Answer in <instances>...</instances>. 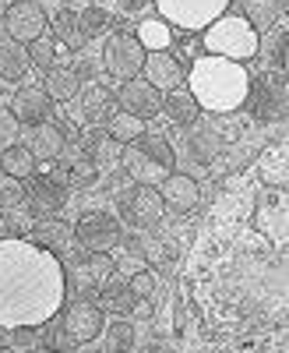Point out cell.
Returning a JSON list of instances; mask_svg holds the SVG:
<instances>
[{
	"mask_svg": "<svg viewBox=\"0 0 289 353\" xmlns=\"http://www.w3.org/2000/svg\"><path fill=\"white\" fill-rule=\"evenodd\" d=\"M64 265L32 241H0V329H43L64 307Z\"/></svg>",
	"mask_w": 289,
	"mask_h": 353,
	"instance_id": "obj_1",
	"label": "cell"
},
{
	"mask_svg": "<svg viewBox=\"0 0 289 353\" xmlns=\"http://www.w3.org/2000/svg\"><path fill=\"white\" fill-rule=\"evenodd\" d=\"M250 74L244 64L226 61V57H197L187 74V92L197 103V110L208 113H233L247 103Z\"/></svg>",
	"mask_w": 289,
	"mask_h": 353,
	"instance_id": "obj_2",
	"label": "cell"
},
{
	"mask_svg": "<svg viewBox=\"0 0 289 353\" xmlns=\"http://www.w3.org/2000/svg\"><path fill=\"white\" fill-rule=\"evenodd\" d=\"M173 163H177L173 145L162 134H149V131L127 141L120 152V166L127 170V176H134V184H144V188L162 184L173 173Z\"/></svg>",
	"mask_w": 289,
	"mask_h": 353,
	"instance_id": "obj_3",
	"label": "cell"
},
{
	"mask_svg": "<svg viewBox=\"0 0 289 353\" xmlns=\"http://www.w3.org/2000/svg\"><path fill=\"white\" fill-rule=\"evenodd\" d=\"M205 50L212 57H226V61H250L261 50V36L240 18V14H222L205 28Z\"/></svg>",
	"mask_w": 289,
	"mask_h": 353,
	"instance_id": "obj_4",
	"label": "cell"
},
{
	"mask_svg": "<svg viewBox=\"0 0 289 353\" xmlns=\"http://www.w3.org/2000/svg\"><path fill=\"white\" fill-rule=\"evenodd\" d=\"M156 8L162 14V21H173L180 28H191V32H205V28L226 14L229 0H156Z\"/></svg>",
	"mask_w": 289,
	"mask_h": 353,
	"instance_id": "obj_5",
	"label": "cell"
},
{
	"mask_svg": "<svg viewBox=\"0 0 289 353\" xmlns=\"http://www.w3.org/2000/svg\"><path fill=\"white\" fill-rule=\"evenodd\" d=\"M74 241H81V248H89L92 254H106L113 248H120L124 241V226L117 216L109 212H85L78 223H74Z\"/></svg>",
	"mask_w": 289,
	"mask_h": 353,
	"instance_id": "obj_6",
	"label": "cell"
},
{
	"mask_svg": "<svg viewBox=\"0 0 289 353\" xmlns=\"http://www.w3.org/2000/svg\"><path fill=\"white\" fill-rule=\"evenodd\" d=\"M141 64H144V50H141V43L131 32L106 36V43H103V68L113 78H120V81L138 78L141 74Z\"/></svg>",
	"mask_w": 289,
	"mask_h": 353,
	"instance_id": "obj_7",
	"label": "cell"
},
{
	"mask_svg": "<svg viewBox=\"0 0 289 353\" xmlns=\"http://www.w3.org/2000/svg\"><path fill=\"white\" fill-rule=\"evenodd\" d=\"M247 99L261 121H286V74L282 71L257 74L247 88Z\"/></svg>",
	"mask_w": 289,
	"mask_h": 353,
	"instance_id": "obj_8",
	"label": "cell"
},
{
	"mask_svg": "<svg viewBox=\"0 0 289 353\" xmlns=\"http://www.w3.org/2000/svg\"><path fill=\"white\" fill-rule=\"evenodd\" d=\"M117 205H120V219L131 223V226H138V230L156 226V223L162 219V212H166L159 191H156V188H144V184L127 188V191L117 198Z\"/></svg>",
	"mask_w": 289,
	"mask_h": 353,
	"instance_id": "obj_9",
	"label": "cell"
},
{
	"mask_svg": "<svg viewBox=\"0 0 289 353\" xmlns=\"http://www.w3.org/2000/svg\"><path fill=\"white\" fill-rule=\"evenodd\" d=\"M117 106H120V113H131V117H138V121H152V117L162 113V92L138 74V78L120 81Z\"/></svg>",
	"mask_w": 289,
	"mask_h": 353,
	"instance_id": "obj_10",
	"label": "cell"
},
{
	"mask_svg": "<svg viewBox=\"0 0 289 353\" xmlns=\"http://www.w3.org/2000/svg\"><path fill=\"white\" fill-rule=\"evenodd\" d=\"M4 28H8V39L28 46L46 32V11L36 4V0H14V4L4 11Z\"/></svg>",
	"mask_w": 289,
	"mask_h": 353,
	"instance_id": "obj_11",
	"label": "cell"
},
{
	"mask_svg": "<svg viewBox=\"0 0 289 353\" xmlns=\"http://www.w3.org/2000/svg\"><path fill=\"white\" fill-rule=\"evenodd\" d=\"M141 74H144V81H149V85H156L159 92H177V88L184 85V68H180V61L169 50L144 53Z\"/></svg>",
	"mask_w": 289,
	"mask_h": 353,
	"instance_id": "obj_12",
	"label": "cell"
},
{
	"mask_svg": "<svg viewBox=\"0 0 289 353\" xmlns=\"http://www.w3.org/2000/svg\"><path fill=\"white\" fill-rule=\"evenodd\" d=\"M64 329H67V336H71L74 343H92V339L103 336L106 318H103V311H99L96 304L74 301V304L64 311Z\"/></svg>",
	"mask_w": 289,
	"mask_h": 353,
	"instance_id": "obj_13",
	"label": "cell"
},
{
	"mask_svg": "<svg viewBox=\"0 0 289 353\" xmlns=\"http://www.w3.org/2000/svg\"><path fill=\"white\" fill-rule=\"evenodd\" d=\"M67 205V188L61 176H39L28 188V212L36 219H53V212H61Z\"/></svg>",
	"mask_w": 289,
	"mask_h": 353,
	"instance_id": "obj_14",
	"label": "cell"
},
{
	"mask_svg": "<svg viewBox=\"0 0 289 353\" xmlns=\"http://www.w3.org/2000/svg\"><path fill=\"white\" fill-rule=\"evenodd\" d=\"M21 145H25L28 152H32L36 163H53V159L64 156L67 138H64V131L56 128L53 121H43V124H32V128H28V134H25Z\"/></svg>",
	"mask_w": 289,
	"mask_h": 353,
	"instance_id": "obj_15",
	"label": "cell"
},
{
	"mask_svg": "<svg viewBox=\"0 0 289 353\" xmlns=\"http://www.w3.org/2000/svg\"><path fill=\"white\" fill-rule=\"evenodd\" d=\"M11 113L18 117V124L25 121L28 128H32V124L50 121L53 99L43 92V85H25V88H18V92H14V106H11Z\"/></svg>",
	"mask_w": 289,
	"mask_h": 353,
	"instance_id": "obj_16",
	"label": "cell"
},
{
	"mask_svg": "<svg viewBox=\"0 0 289 353\" xmlns=\"http://www.w3.org/2000/svg\"><path fill=\"white\" fill-rule=\"evenodd\" d=\"M156 191H159L162 205H169L173 212H191L194 205H197V198H201L194 176H187V173H169Z\"/></svg>",
	"mask_w": 289,
	"mask_h": 353,
	"instance_id": "obj_17",
	"label": "cell"
},
{
	"mask_svg": "<svg viewBox=\"0 0 289 353\" xmlns=\"http://www.w3.org/2000/svg\"><path fill=\"white\" fill-rule=\"evenodd\" d=\"M257 226H261V233H268L272 244H286V230H289L286 191H275L261 201V209H257Z\"/></svg>",
	"mask_w": 289,
	"mask_h": 353,
	"instance_id": "obj_18",
	"label": "cell"
},
{
	"mask_svg": "<svg viewBox=\"0 0 289 353\" xmlns=\"http://www.w3.org/2000/svg\"><path fill=\"white\" fill-rule=\"evenodd\" d=\"M120 152H124V145H120V141H113L106 131L92 134L89 145H85V159H89V166H92L96 173L117 170V166H120Z\"/></svg>",
	"mask_w": 289,
	"mask_h": 353,
	"instance_id": "obj_19",
	"label": "cell"
},
{
	"mask_svg": "<svg viewBox=\"0 0 289 353\" xmlns=\"http://www.w3.org/2000/svg\"><path fill=\"white\" fill-rule=\"evenodd\" d=\"M71 241H74V233L61 219H39L36 230H32V244H39V248L53 251V254H64L71 248Z\"/></svg>",
	"mask_w": 289,
	"mask_h": 353,
	"instance_id": "obj_20",
	"label": "cell"
},
{
	"mask_svg": "<svg viewBox=\"0 0 289 353\" xmlns=\"http://www.w3.org/2000/svg\"><path fill=\"white\" fill-rule=\"evenodd\" d=\"M43 92L53 103H71L81 92V81H78V74L71 68H50L46 78H43Z\"/></svg>",
	"mask_w": 289,
	"mask_h": 353,
	"instance_id": "obj_21",
	"label": "cell"
},
{
	"mask_svg": "<svg viewBox=\"0 0 289 353\" xmlns=\"http://www.w3.org/2000/svg\"><path fill=\"white\" fill-rule=\"evenodd\" d=\"M28 71V53L14 39H0V81H21Z\"/></svg>",
	"mask_w": 289,
	"mask_h": 353,
	"instance_id": "obj_22",
	"label": "cell"
},
{
	"mask_svg": "<svg viewBox=\"0 0 289 353\" xmlns=\"http://www.w3.org/2000/svg\"><path fill=\"white\" fill-rule=\"evenodd\" d=\"M261 176L272 188L286 191V184H289V152H286V145H272V149L261 156Z\"/></svg>",
	"mask_w": 289,
	"mask_h": 353,
	"instance_id": "obj_23",
	"label": "cell"
},
{
	"mask_svg": "<svg viewBox=\"0 0 289 353\" xmlns=\"http://www.w3.org/2000/svg\"><path fill=\"white\" fill-rule=\"evenodd\" d=\"M0 170L14 181H28V176H36V159L25 145H11V149L0 152Z\"/></svg>",
	"mask_w": 289,
	"mask_h": 353,
	"instance_id": "obj_24",
	"label": "cell"
},
{
	"mask_svg": "<svg viewBox=\"0 0 289 353\" xmlns=\"http://www.w3.org/2000/svg\"><path fill=\"white\" fill-rule=\"evenodd\" d=\"M134 39L141 43L144 53H156V50H169L173 32H169V25H166V21H159V18H144V21L138 25Z\"/></svg>",
	"mask_w": 289,
	"mask_h": 353,
	"instance_id": "obj_25",
	"label": "cell"
},
{
	"mask_svg": "<svg viewBox=\"0 0 289 353\" xmlns=\"http://www.w3.org/2000/svg\"><path fill=\"white\" fill-rule=\"evenodd\" d=\"M282 14V4L279 0H244V21L254 28V32H261V28H272Z\"/></svg>",
	"mask_w": 289,
	"mask_h": 353,
	"instance_id": "obj_26",
	"label": "cell"
},
{
	"mask_svg": "<svg viewBox=\"0 0 289 353\" xmlns=\"http://www.w3.org/2000/svg\"><path fill=\"white\" fill-rule=\"evenodd\" d=\"M162 110L169 113V121L180 124V128H191L197 121V103L191 99V92H173L169 99H162Z\"/></svg>",
	"mask_w": 289,
	"mask_h": 353,
	"instance_id": "obj_27",
	"label": "cell"
},
{
	"mask_svg": "<svg viewBox=\"0 0 289 353\" xmlns=\"http://www.w3.org/2000/svg\"><path fill=\"white\" fill-rule=\"evenodd\" d=\"M109 92H103V88H89V92H85L81 96V117H85V121H89V124H106L109 121Z\"/></svg>",
	"mask_w": 289,
	"mask_h": 353,
	"instance_id": "obj_28",
	"label": "cell"
},
{
	"mask_svg": "<svg viewBox=\"0 0 289 353\" xmlns=\"http://www.w3.org/2000/svg\"><path fill=\"white\" fill-rule=\"evenodd\" d=\"M106 134H109L113 141L127 145V141H134L138 134H144V121H138V117H131V113H113Z\"/></svg>",
	"mask_w": 289,
	"mask_h": 353,
	"instance_id": "obj_29",
	"label": "cell"
},
{
	"mask_svg": "<svg viewBox=\"0 0 289 353\" xmlns=\"http://www.w3.org/2000/svg\"><path fill=\"white\" fill-rule=\"evenodd\" d=\"M53 25H56V36H64L67 46L78 50V46L89 43V39H85V32H81V21H78L74 11H67V8H64V11H56V21H53Z\"/></svg>",
	"mask_w": 289,
	"mask_h": 353,
	"instance_id": "obj_30",
	"label": "cell"
},
{
	"mask_svg": "<svg viewBox=\"0 0 289 353\" xmlns=\"http://www.w3.org/2000/svg\"><path fill=\"white\" fill-rule=\"evenodd\" d=\"M28 68H43V71H50L53 68V57H56V43L50 39V36H39L36 43H28Z\"/></svg>",
	"mask_w": 289,
	"mask_h": 353,
	"instance_id": "obj_31",
	"label": "cell"
},
{
	"mask_svg": "<svg viewBox=\"0 0 289 353\" xmlns=\"http://www.w3.org/2000/svg\"><path fill=\"white\" fill-rule=\"evenodd\" d=\"M21 201H25V184L14 181V176H8V173H0V212L18 209Z\"/></svg>",
	"mask_w": 289,
	"mask_h": 353,
	"instance_id": "obj_32",
	"label": "cell"
},
{
	"mask_svg": "<svg viewBox=\"0 0 289 353\" xmlns=\"http://www.w3.org/2000/svg\"><path fill=\"white\" fill-rule=\"evenodd\" d=\"M286 43H289V32H286V25H279L268 36V68L282 74H286Z\"/></svg>",
	"mask_w": 289,
	"mask_h": 353,
	"instance_id": "obj_33",
	"label": "cell"
},
{
	"mask_svg": "<svg viewBox=\"0 0 289 353\" xmlns=\"http://www.w3.org/2000/svg\"><path fill=\"white\" fill-rule=\"evenodd\" d=\"M18 138H21V124H18V117H14L11 110L0 106V152L11 149V145H18Z\"/></svg>",
	"mask_w": 289,
	"mask_h": 353,
	"instance_id": "obj_34",
	"label": "cell"
},
{
	"mask_svg": "<svg viewBox=\"0 0 289 353\" xmlns=\"http://www.w3.org/2000/svg\"><path fill=\"white\" fill-rule=\"evenodd\" d=\"M127 290H131V297H134V301H149V297H152V290H156L152 272H149V269L134 272V276L127 279Z\"/></svg>",
	"mask_w": 289,
	"mask_h": 353,
	"instance_id": "obj_35",
	"label": "cell"
},
{
	"mask_svg": "<svg viewBox=\"0 0 289 353\" xmlns=\"http://www.w3.org/2000/svg\"><path fill=\"white\" fill-rule=\"evenodd\" d=\"M215 152H219V141H215L208 131H197V138L191 134V156H197L201 163H208Z\"/></svg>",
	"mask_w": 289,
	"mask_h": 353,
	"instance_id": "obj_36",
	"label": "cell"
},
{
	"mask_svg": "<svg viewBox=\"0 0 289 353\" xmlns=\"http://www.w3.org/2000/svg\"><path fill=\"white\" fill-rule=\"evenodd\" d=\"M103 297H106V304L120 307V311L134 307V297H131V290H127V286H117V283H109V286L103 290Z\"/></svg>",
	"mask_w": 289,
	"mask_h": 353,
	"instance_id": "obj_37",
	"label": "cell"
},
{
	"mask_svg": "<svg viewBox=\"0 0 289 353\" xmlns=\"http://www.w3.org/2000/svg\"><path fill=\"white\" fill-rule=\"evenodd\" d=\"M11 332H14V346H18V350L32 353V346H36V329H11Z\"/></svg>",
	"mask_w": 289,
	"mask_h": 353,
	"instance_id": "obj_38",
	"label": "cell"
},
{
	"mask_svg": "<svg viewBox=\"0 0 289 353\" xmlns=\"http://www.w3.org/2000/svg\"><path fill=\"white\" fill-rule=\"evenodd\" d=\"M109 339H113V343H120V346H127V343L134 339V332H131L127 321H117V325L109 329Z\"/></svg>",
	"mask_w": 289,
	"mask_h": 353,
	"instance_id": "obj_39",
	"label": "cell"
},
{
	"mask_svg": "<svg viewBox=\"0 0 289 353\" xmlns=\"http://www.w3.org/2000/svg\"><path fill=\"white\" fill-rule=\"evenodd\" d=\"M64 8H67V11H74V14H81V11L96 8V0H64Z\"/></svg>",
	"mask_w": 289,
	"mask_h": 353,
	"instance_id": "obj_40",
	"label": "cell"
},
{
	"mask_svg": "<svg viewBox=\"0 0 289 353\" xmlns=\"http://www.w3.org/2000/svg\"><path fill=\"white\" fill-rule=\"evenodd\" d=\"M36 4H39L43 11H53V14H56V11H64V0H36Z\"/></svg>",
	"mask_w": 289,
	"mask_h": 353,
	"instance_id": "obj_41",
	"label": "cell"
},
{
	"mask_svg": "<svg viewBox=\"0 0 289 353\" xmlns=\"http://www.w3.org/2000/svg\"><path fill=\"white\" fill-rule=\"evenodd\" d=\"M117 4H120V11H138L144 0H117Z\"/></svg>",
	"mask_w": 289,
	"mask_h": 353,
	"instance_id": "obj_42",
	"label": "cell"
},
{
	"mask_svg": "<svg viewBox=\"0 0 289 353\" xmlns=\"http://www.w3.org/2000/svg\"><path fill=\"white\" fill-rule=\"evenodd\" d=\"M11 4H14V0H0V8H4V11H8V8H11Z\"/></svg>",
	"mask_w": 289,
	"mask_h": 353,
	"instance_id": "obj_43",
	"label": "cell"
},
{
	"mask_svg": "<svg viewBox=\"0 0 289 353\" xmlns=\"http://www.w3.org/2000/svg\"><path fill=\"white\" fill-rule=\"evenodd\" d=\"M32 353H56V350H32Z\"/></svg>",
	"mask_w": 289,
	"mask_h": 353,
	"instance_id": "obj_44",
	"label": "cell"
},
{
	"mask_svg": "<svg viewBox=\"0 0 289 353\" xmlns=\"http://www.w3.org/2000/svg\"><path fill=\"white\" fill-rule=\"evenodd\" d=\"M120 353H131V350H120Z\"/></svg>",
	"mask_w": 289,
	"mask_h": 353,
	"instance_id": "obj_45",
	"label": "cell"
}]
</instances>
